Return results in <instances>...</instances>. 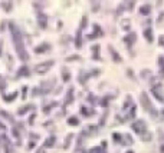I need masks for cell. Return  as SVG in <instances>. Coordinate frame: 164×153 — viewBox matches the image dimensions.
<instances>
[{
    "label": "cell",
    "instance_id": "1",
    "mask_svg": "<svg viewBox=\"0 0 164 153\" xmlns=\"http://www.w3.org/2000/svg\"><path fill=\"white\" fill-rule=\"evenodd\" d=\"M10 32H12V37H13V41H15V46H16V52H17V54H19L20 60H22V62H27V60H29V53L26 52L25 46H23L20 30L17 29V26H16V25L10 23Z\"/></svg>",
    "mask_w": 164,
    "mask_h": 153
},
{
    "label": "cell",
    "instance_id": "2",
    "mask_svg": "<svg viewBox=\"0 0 164 153\" xmlns=\"http://www.w3.org/2000/svg\"><path fill=\"white\" fill-rule=\"evenodd\" d=\"M140 102H141V106L144 108V110H147V112H150V113H151V115H153V117H157V112H156V109H154V106L151 104V102H150V99H148V95L145 93V92H143V93H141Z\"/></svg>",
    "mask_w": 164,
    "mask_h": 153
},
{
    "label": "cell",
    "instance_id": "3",
    "mask_svg": "<svg viewBox=\"0 0 164 153\" xmlns=\"http://www.w3.org/2000/svg\"><path fill=\"white\" fill-rule=\"evenodd\" d=\"M53 60H49V62H43V63H39L35 66V72L38 73V75H45L48 72L51 70V67L53 66Z\"/></svg>",
    "mask_w": 164,
    "mask_h": 153
},
{
    "label": "cell",
    "instance_id": "4",
    "mask_svg": "<svg viewBox=\"0 0 164 153\" xmlns=\"http://www.w3.org/2000/svg\"><path fill=\"white\" fill-rule=\"evenodd\" d=\"M131 128H132V130H134V132L138 133V135H141V133H144V132H147V123H145L144 120H141V119L137 120V122H134Z\"/></svg>",
    "mask_w": 164,
    "mask_h": 153
},
{
    "label": "cell",
    "instance_id": "5",
    "mask_svg": "<svg viewBox=\"0 0 164 153\" xmlns=\"http://www.w3.org/2000/svg\"><path fill=\"white\" fill-rule=\"evenodd\" d=\"M151 93L154 95V97H156L158 102H164V93H163V87L160 86H154L151 87Z\"/></svg>",
    "mask_w": 164,
    "mask_h": 153
},
{
    "label": "cell",
    "instance_id": "6",
    "mask_svg": "<svg viewBox=\"0 0 164 153\" xmlns=\"http://www.w3.org/2000/svg\"><path fill=\"white\" fill-rule=\"evenodd\" d=\"M55 80L52 79V80H49V82H42V86H40V90H42V93H48V92L52 90V86L51 84H53Z\"/></svg>",
    "mask_w": 164,
    "mask_h": 153
},
{
    "label": "cell",
    "instance_id": "7",
    "mask_svg": "<svg viewBox=\"0 0 164 153\" xmlns=\"http://www.w3.org/2000/svg\"><path fill=\"white\" fill-rule=\"evenodd\" d=\"M135 39H137V34H135V33H130L128 36H125V37H124V43H125L127 46H132L135 43Z\"/></svg>",
    "mask_w": 164,
    "mask_h": 153
},
{
    "label": "cell",
    "instance_id": "8",
    "mask_svg": "<svg viewBox=\"0 0 164 153\" xmlns=\"http://www.w3.org/2000/svg\"><path fill=\"white\" fill-rule=\"evenodd\" d=\"M108 49H109V53H111V56H112V60H114V62H115V63H121V62H122L121 56H120V54H118L117 52L114 50V47H112V46H109Z\"/></svg>",
    "mask_w": 164,
    "mask_h": 153
},
{
    "label": "cell",
    "instance_id": "9",
    "mask_svg": "<svg viewBox=\"0 0 164 153\" xmlns=\"http://www.w3.org/2000/svg\"><path fill=\"white\" fill-rule=\"evenodd\" d=\"M49 49H51V45H48V43H42L40 46H38V47L35 49V52L40 54V53H45V52H48Z\"/></svg>",
    "mask_w": 164,
    "mask_h": 153
},
{
    "label": "cell",
    "instance_id": "10",
    "mask_svg": "<svg viewBox=\"0 0 164 153\" xmlns=\"http://www.w3.org/2000/svg\"><path fill=\"white\" fill-rule=\"evenodd\" d=\"M97 36H102V30H101V27H99L98 25H95V26H94V32H92V34L89 36V39H92V37L95 39Z\"/></svg>",
    "mask_w": 164,
    "mask_h": 153
},
{
    "label": "cell",
    "instance_id": "11",
    "mask_svg": "<svg viewBox=\"0 0 164 153\" xmlns=\"http://www.w3.org/2000/svg\"><path fill=\"white\" fill-rule=\"evenodd\" d=\"M144 37L147 39V41H153V37H154V34H153L151 27H147V29L144 30Z\"/></svg>",
    "mask_w": 164,
    "mask_h": 153
},
{
    "label": "cell",
    "instance_id": "12",
    "mask_svg": "<svg viewBox=\"0 0 164 153\" xmlns=\"http://www.w3.org/2000/svg\"><path fill=\"white\" fill-rule=\"evenodd\" d=\"M150 12H151V6H150V4H144V6H141V7H140V13H141V14H144V16H147Z\"/></svg>",
    "mask_w": 164,
    "mask_h": 153
},
{
    "label": "cell",
    "instance_id": "13",
    "mask_svg": "<svg viewBox=\"0 0 164 153\" xmlns=\"http://www.w3.org/2000/svg\"><path fill=\"white\" fill-rule=\"evenodd\" d=\"M62 79L63 82H69L71 80V73H69V70L66 67H62Z\"/></svg>",
    "mask_w": 164,
    "mask_h": 153
},
{
    "label": "cell",
    "instance_id": "14",
    "mask_svg": "<svg viewBox=\"0 0 164 153\" xmlns=\"http://www.w3.org/2000/svg\"><path fill=\"white\" fill-rule=\"evenodd\" d=\"M140 137H141V140L143 142H150L151 140V137H153V135H151V132H144V133H141L140 135Z\"/></svg>",
    "mask_w": 164,
    "mask_h": 153
},
{
    "label": "cell",
    "instance_id": "15",
    "mask_svg": "<svg viewBox=\"0 0 164 153\" xmlns=\"http://www.w3.org/2000/svg\"><path fill=\"white\" fill-rule=\"evenodd\" d=\"M121 145H132V137L130 135H122Z\"/></svg>",
    "mask_w": 164,
    "mask_h": 153
},
{
    "label": "cell",
    "instance_id": "16",
    "mask_svg": "<svg viewBox=\"0 0 164 153\" xmlns=\"http://www.w3.org/2000/svg\"><path fill=\"white\" fill-rule=\"evenodd\" d=\"M16 96H17V92H13V93H9V95H3V99L6 102H12V100L16 99Z\"/></svg>",
    "mask_w": 164,
    "mask_h": 153
},
{
    "label": "cell",
    "instance_id": "17",
    "mask_svg": "<svg viewBox=\"0 0 164 153\" xmlns=\"http://www.w3.org/2000/svg\"><path fill=\"white\" fill-rule=\"evenodd\" d=\"M92 57L94 59H99V45L92 46Z\"/></svg>",
    "mask_w": 164,
    "mask_h": 153
},
{
    "label": "cell",
    "instance_id": "18",
    "mask_svg": "<svg viewBox=\"0 0 164 153\" xmlns=\"http://www.w3.org/2000/svg\"><path fill=\"white\" fill-rule=\"evenodd\" d=\"M17 75L19 76H29V69H27V66H22L20 69H19V72H17Z\"/></svg>",
    "mask_w": 164,
    "mask_h": 153
},
{
    "label": "cell",
    "instance_id": "19",
    "mask_svg": "<svg viewBox=\"0 0 164 153\" xmlns=\"http://www.w3.org/2000/svg\"><path fill=\"white\" fill-rule=\"evenodd\" d=\"M158 66H160V75L164 76V56L158 57Z\"/></svg>",
    "mask_w": 164,
    "mask_h": 153
},
{
    "label": "cell",
    "instance_id": "20",
    "mask_svg": "<svg viewBox=\"0 0 164 153\" xmlns=\"http://www.w3.org/2000/svg\"><path fill=\"white\" fill-rule=\"evenodd\" d=\"M30 109H33V106H32V104H27V106H25V108H20L19 109V115H25V113H27L30 110Z\"/></svg>",
    "mask_w": 164,
    "mask_h": 153
},
{
    "label": "cell",
    "instance_id": "21",
    "mask_svg": "<svg viewBox=\"0 0 164 153\" xmlns=\"http://www.w3.org/2000/svg\"><path fill=\"white\" fill-rule=\"evenodd\" d=\"M38 20H39V26H40L42 29H45V27H46V17L43 16V14H40Z\"/></svg>",
    "mask_w": 164,
    "mask_h": 153
},
{
    "label": "cell",
    "instance_id": "22",
    "mask_svg": "<svg viewBox=\"0 0 164 153\" xmlns=\"http://www.w3.org/2000/svg\"><path fill=\"white\" fill-rule=\"evenodd\" d=\"M2 6H3V9L6 10V12H10V10H12L13 3H12V2H2Z\"/></svg>",
    "mask_w": 164,
    "mask_h": 153
},
{
    "label": "cell",
    "instance_id": "23",
    "mask_svg": "<svg viewBox=\"0 0 164 153\" xmlns=\"http://www.w3.org/2000/svg\"><path fill=\"white\" fill-rule=\"evenodd\" d=\"M55 136H51L49 139H46V142H45V147H52L53 146V143H55Z\"/></svg>",
    "mask_w": 164,
    "mask_h": 153
},
{
    "label": "cell",
    "instance_id": "24",
    "mask_svg": "<svg viewBox=\"0 0 164 153\" xmlns=\"http://www.w3.org/2000/svg\"><path fill=\"white\" fill-rule=\"evenodd\" d=\"M130 25H131L130 20H128V19H124V20L121 22V29L122 30H128L130 29Z\"/></svg>",
    "mask_w": 164,
    "mask_h": 153
},
{
    "label": "cell",
    "instance_id": "25",
    "mask_svg": "<svg viewBox=\"0 0 164 153\" xmlns=\"http://www.w3.org/2000/svg\"><path fill=\"white\" fill-rule=\"evenodd\" d=\"M112 139H114L115 142H117V143H120V145H121L122 135H121V133H114V135H112Z\"/></svg>",
    "mask_w": 164,
    "mask_h": 153
},
{
    "label": "cell",
    "instance_id": "26",
    "mask_svg": "<svg viewBox=\"0 0 164 153\" xmlns=\"http://www.w3.org/2000/svg\"><path fill=\"white\" fill-rule=\"evenodd\" d=\"M68 124H69V126H78V124H79V122H78V119H76V117H69Z\"/></svg>",
    "mask_w": 164,
    "mask_h": 153
},
{
    "label": "cell",
    "instance_id": "27",
    "mask_svg": "<svg viewBox=\"0 0 164 153\" xmlns=\"http://www.w3.org/2000/svg\"><path fill=\"white\" fill-rule=\"evenodd\" d=\"M134 2H128V3H122V9H128V10H132V7H134Z\"/></svg>",
    "mask_w": 164,
    "mask_h": 153
},
{
    "label": "cell",
    "instance_id": "28",
    "mask_svg": "<svg viewBox=\"0 0 164 153\" xmlns=\"http://www.w3.org/2000/svg\"><path fill=\"white\" fill-rule=\"evenodd\" d=\"M151 75H153V73H151V70H148V69H145V70H143V72H141V77H143V79H148Z\"/></svg>",
    "mask_w": 164,
    "mask_h": 153
},
{
    "label": "cell",
    "instance_id": "29",
    "mask_svg": "<svg viewBox=\"0 0 164 153\" xmlns=\"http://www.w3.org/2000/svg\"><path fill=\"white\" fill-rule=\"evenodd\" d=\"M88 77H89V75H86V73H84V75H81V76H79V79H78V80H79V83H82V84H85V83H86V80H88Z\"/></svg>",
    "mask_w": 164,
    "mask_h": 153
},
{
    "label": "cell",
    "instance_id": "30",
    "mask_svg": "<svg viewBox=\"0 0 164 153\" xmlns=\"http://www.w3.org/2000/svg\"><path fill=\"white\" fill-rule=\"evenodd\" d=\"M131 104H132V99H131V96H127V100H125V103H124V110H127L128 106H131Z\"/></svg>",
    "mask_w": 164,
    "mask_h": 153
},
{
    "label": "cell",
    "instance_id": "31",
    "mask_svg": "<svg viewBox=\"0 0 164 153\" xmlns=\"http://www.w3.org/2000/svg\"><path fill=\"white\" fill-rule=\"evenodd\" d=\"M72 93H74V90H69L68 92V96H66V100H65V104H68L69 103V102H72V100H74V96H72Z\"/></svg>",
    "mask_w": 164,
    "mask_h": 153
},
{
    "label": "cell",
    "instance_id": "32",
    "mask_svg": "<svg viewBox=\"0 0 164 153\" xmlns=\"http://www.w3.org/2000/svg\"><path fill=\"white\" fill-rule=\"evenodd\" d=\"M72 137H74V135H72V133H71V135H68V136H66V139H65V145H63V147H65V149H66L68 146H69V142L72 140Z\"/></svg>",
    "mask_w": 164,
    "mask_h": 153
},
{
    "label": "cell",
    "instance_id": "33",
    "mask_svg": "<svg viewBox=\"0 0 164 153\" xmlns=\"http://www.w3.org/2000/svg\"><path fill=\"white\" fill-rule=\"evenodd\" d=\"M89 153H104V149H102V147H92V149L89 150Z\"/></svg>",
    "mask_w": 164,
    "mask_h": 153
},
{
    "label": "cell",
    "instance_id": "34",
    "mask_svg": "<svg viewBox=\"0 0 164 153\" xmlns=\"http://www.w3.org/2000/svg\"><path fill=\"white\" fill-rule=\"evenodd\" d=\"M92 12H98L99 10V2H92Z\"/></svg>",
    "mask_w": 164,
    "mask_h": 153
},
{
    "label": "cell",
    "instance_id": "35",
    "mask_svg": "<svg viewBox=\"0 0 164 153\" xmlns=\"http://www.w3.org/2000/svg\"><path fill=\"white\" fill-rule=\"evenodd\" d=\"M86 23H88V19H86V16H84L82 20H81V29H85V27H86Z\"/></svg>",
    "mask_w": 164,
    "mask_h": 153
},
{
    "label": "cell",
    "instance_id": "36",
    "mask_svg": "<svg viewBox=\"0 0 164 153\" xmlns=\"http://www.w3.org/2000/svg\"><path fill=\"white\" fill-rule=\"evenodd\" d=\"M0 116H3V117H6L7 120H10V122H13V119H12V116L9 115V113H6V112H3V110H0Z\"/></svg>",
    "mask_w": 164,
    "mask_h": 153
},
{
    "label": "cell",
    "instance_id": "37",
    "mask_svg": "<svg viewBox=\"0 0 164 153\" xmlns=\"http://www.w3.org/2000/svg\"><path fill=\"white\" fill-rule=\"evenodd\" d=\"M81 113L89 116V115H92V113H94V110H86V108H81Z\"/></svg>",
    "mask_w": 164,
    "mask_h": 153
},
{
    "label": "cell",
    "instance_id": "38",
    "mask_svg": "<svg viewBox=\"0 0 164 153\" xmlns=\"http://www.w3.org/2000/svg\"><path fill=\"white\" fill-rule=\"evenodd\" d=\"M74 60H81L79 56H71V57H66V62H74Z\"/></svg>",
    "mask_w": 164,
    "mask_h": 153
},
{
    "label": "cell",
    "instance_id": "39",
    "mask_svg": "<svg viewBox=\"0 0 164 153\" xmlns=\"http://www.w3.org/2000/svg\"><path fill=\"white\" fill-rule=\"evenodd\" d=\"M4 147H6V153H12V147H10V145H9V142L4 143Z\"/></svg>",
    "mask_w": 164,
    "mask_h": 153
},
{
    "label": "cell",
    "instance_id": "40",
    "mask_svg": "<svg viewBox=\"0 0 164 153\" xmlns=\"http://www.w3.org/2000/svg\"><path fill=\"white\" fill-rule=\"evenodd\" d=\"M4 129H6V128H4V126H3V124H2V123H0V137H2V136H3V132H4Z\"/></svg>",
    "mask_w": 164,
    "mask_h": 153
},
{
    "label": "cell",
    "instance_id": "41",
    "mask_svg": "<svg viewBox=\"0 0 164 153\" xmlns=\"http://www.w3.org/2000/svg\"><path fill=\"white\" fill-rule=\"evenodd\" d=\"M161 20H164V13H161L160 16H158V20H157V23L160 25V23H161Z\"/></svg>",
    "mask_w": 164,
    "mask_h": 153
},
{
    "label": "cell",
    "instance_id": "42",
    "mask_svg": "<svg viewBox=\"0 0 164 153\" xmlns=\"http://www.w3.org/2000/svg\"><path fill=\"white\" fill-rule=\"evenodd\" d=\"M22 93H23V99H25V97H26V93H27V87H23V89H22Z\"/></svg>",
    "mask_w": 164,
    "mask_h": 153
},
{
    "label": "cell",
    "instance_id": "43",
    "mask_svg": "<svg viewBox=\"0 0 164 153\" xmlns=\"http://www.w3.org/2000/svg\"><path fill=\"white\" fill-rule=\"evenodd\" d=\"M158 43H160V46H164V36L163 34L160 36V41H158Z\"/></svg>",
    "mask_w": 164,
    "mask_h": 153
},
{
    "label": "cell",
    "instance_id": "44",
    "mask_svg": "<svg viewBox=\"0 0 164 153\" xmlns=\"http://www.w3.org/2000/svg\"><path fill=\"white\" fill-rule=\"evenodd\" d=\"M33 120H35V115H32V116H30V120H29V123H30V124H33Z\"/></svg>",
    "mask_w": 164,
    "mask_h": 153
},
{
    "label": "cell",
    "instance_id": "45",
    "mask_svg": "<svg viewBox=\"0 0 164 153\" xmlns=\"http://www.w3.org/2000/svg\"><path fill=\"white\" fill-rule=\"evenodd\" d=\"M127 73H130V77L134 79V75H132V70H131V69H130V70H127Z\"/></svg>",
    "mask_w": 164,
    "mask_h": 153
},
{
    "label": "cell",
    "instance_id": "46",
    "mask_svg": "<svg viewBox=\"0 0 164 153\" xmlns=\"http://www.w3.org/2000/svg\"><path fill=\"white\" fill-rule=\"evenodd\" d=\"M36 153H45V149H43V147H42V149H39V150H36Z\"/></svg>",
    "mask_w": 164,
    "mask_h": 153
},
{
    "label": "cell",
    "instance_id": "47",
    "mask_svg": "<svg viewBox=\"0 0 164 153\" xmlns=\"http://www.w3.org/2000/svg\"><path fill=\"white\" fill-rule=\"evenodd\" d=\"M0 30H4V22L3 23H0Z\"/></svg>",
    "mask_w": 164,
    "mask_h": 153
},
{
    "label": "cell",
    "instance_id": "48",
    "mask_svg": "<svg viewBox=\"0 0 164 153\" xmlns=\"http://www.w3.org/2000/svg\"><path fill=\"white\" fill-rule=\"evenodd\" d=\"M127 153H134V152H127Z\"/></svg>",
    "mask_w": 164,
    "mask_h": 153
}]
</instances>
